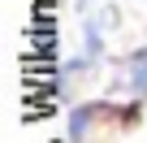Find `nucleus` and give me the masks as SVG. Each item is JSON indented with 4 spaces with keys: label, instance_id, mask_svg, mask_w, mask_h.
<instances>
[{
    "label": "nucleus",
    "instance_id": "obj_3",
    "mask_svg": "<svg viewBox=\"0 0 147 143\" xmlns=\"http://www.w3.org/2000/svg\"><path fill=\"white\" fill-rule=\"evenodd\" d=\"M87 126H91V108H74L69 113V143H82L87 139Z\"/></svg>",
    "mask_w": 147,
    "mask_h": 143
},
{
    "label": "nucleus",
    "instance_id": "obj_1",
    "mask_svg": "<svg viewBox=\"0 0 147 143\" xmlns=\"http://www.w3.org/2000/svg\"><path fill=\"white\" fill-rule=\"evenodd\" d=\"M104 22H113V9H104V13H91L87 22H82V56L95 65L100 56H104Z\"/></svg>",
    "mask_w": 147,
    "mask_h": 143
},
{
    "label": "nucleus",
    "instance_id": "obj_4",
    "mask_svg": "<svg viewBox=\"0 0 147 143\" xmlns=\"http://www.w3.org/2000/svg\"><path fill=\"white\" fill-rule=\"evenodd\" d=\"M78 5H82V9H91V0H78Z\"/></svg>",
    "mask_w": 147,
    "mask_h": 143
},
{
    "label": "nucleus",
    "instance_id": "obj_2",
    "mask_svg": "<svg viewBox=\"0 0 147 143\" xmlns=\"http://www.w3.org/2000/svg\"><path fill=\"white\" fill-rule=\"evenodd\" d=\"M125 91L147 100V48H138L130 61H125Z\"/></svg>",
    "mask_w": 147,
    "mask_h": 143
}]
</instances>
